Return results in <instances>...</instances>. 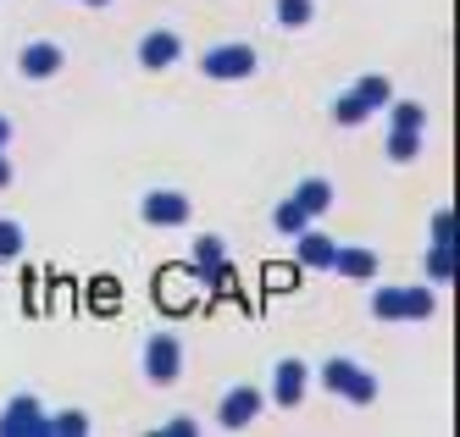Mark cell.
Wrapping results in <instances>:
<instances>
[{"instance_id": "cell-1", "label": "cell", "mask_w": 460, "mask_h": 437, "mask_svg": "<svg viewBox=\"0 0 460 437\" xmlns=\"http://www.w3.org/2000/svg\"><path fill=\"white\" fill-rule=\"evenodd\" d=\"M394 100V83L383 78V73H372V78H360L355 89H344L339 100H333V122L339 127H355V122H367L372 111H383Z\"/></svg>"}, {"instance_id": "cell-20", "label": "cell", "mask_w": 460, "mask_h": 437, "mask_svg": "<svg viewBox=\"0 0 460 437\" xmlns=\"http://www.w3.org/2000/svg\"><path fill=\"white\" fill-rule=\"evenodd\" d=\"M427 277L449 283V244H433V255H427Z\"/></svg>"}, {"instance_id": "cell-6", "label": "cell", "mask_w": 460, "mask_h": 437, "mask_svg": "<svg viewBox=\"0 0 460 437\" xmlns=\"http://www.w3.org/2000/svg\"><path fill=\"white\" fill-rule=\"evenodd\" d=\"M261 405H267V393H261V388H227L222 393V410H217V421L227 426V432H239V426H250L255 415H261Z\"/></svg>"}, {"instance_id": "cell-8", "label": "cell", "mask_w": 460, "mask_h": 437, "mask_svg": "<svg viewBox=\"0 0 460 437\" xmlns=\"http://www.w3.org/2000/svg\"><path fill=\"white\" fill-rule=\"evenodd\" d=\"M305 382H311V371H305L300 360H278L272 365V398H278L283 410H294L305 398Z\"/></svg>"}, {"instance_id": "cell-15", "label": "cell", "mask_w": 460, "mask_h": 437, "mask_svg": "<svg viewBox=\"0 0 460 437\" xmlns=\"http://www.w3.org/2000/svg\"><path fill=\"white\" fill-rule=\"evenodd\" d=\"M421 155V127H388V161H416Z\"/></svg>"}, {"instance_id": "cell-14", "label": "cell", "mask_w": 460, "mask_h": 437, "mask_svg": "<svg viewBox=\"0 0 460 437\" xmlns=\"http://www.w3.org/2000/svg\"><path fill=\"white\" fill-rule=\"evenodd\" d=\"M294 199H300L305 216H322L327 205H333V183H327V178H305L300 188H294Z\"/></svg>"}, {"instance_id": "cell-18", "label": "cell", "mask_w": 460, "mask_h": 437, "mask_svg": "<svg viewBox=\"0 0 460 437\" xmlns=\"http://www.w3.org/2000/svg\"><path fill=\"white\" fill-rule=\"evenodd\" d=\"M394 127H427L421 100H400V106H394Z\"/></svg>"}, {"instance_id": "cell-9", "label": "cell", "mask_w": 460, "mask_h": 437, "mask_svg": "<svg viewBox=\"0 0 460 437\" xmlns=\"http://www.w3.org/2000/svg\"><path fill=\"white\" fill-rule=\"evenodd\" d=\"M183 56V39L172 28H155V33H145L139 39V66H150V73H161V66H172Z\"/></svg>"}, {"instance_id": "cell-3", "label": "cell", "mask_w": 460, "mask_h": 437, "mask_svg": "<svg viewBox=\"0 0 460 437\" xmlns=\"http://www.w3.org/2000/svg\"><path fill=\"white\" fill-rule=\"evenodd\" d=\"M322 388L344 393L349 405H372V398H377V377L367 371V365H355V360H327L322 365Z\"/></svg>"}, {"instance_id": "cell-17", "label": "cell", "mask_w": 460, "mask_h": 437, "mask_svg": "<svg viewBox=\"0 0 460 437\" xmlns=\"http://www.w3.org/2000/svg\"><path fill=\"white\" fill-rule=\"evenodd\" d=\"M316 17V0H278V22L283 28H305Z\"/></svg>"}, {"instance_id": "cell-21", "label": "cell", "mask_w": 460, "mask_h": 437, "mask_svg": "<svg viewBox=\"0 0 460 437\" xmlns=\"http://www.w3.org/2000/svg\"><path fill=\"white\" fill-rule=\"evenodd\" d=\"M45 432H61V437H84V432H89V421H84V415H56V421H45Z\"/></svg>"}, {"instance_id": "cell-24", "label": "cell", "mask_w": 460, "mask_h": 437, "mask_svg": "<svg viewBox=\"0 0 460 437\" xmlns=\"http://www.w3.org/2000/svg\"><path fill=\"white\" fill-rule=\"evenodd\" d=\"M6 144H12V122H6V117H0V150H6Z\"/></svg>"}, {"instance_id": "cell-10", "label": "cell", "mask_w": 460, "mask_h": 437, "mask_svg": "<svg viewBox=\"0 0 460 437\" xmlns=\"http://www.w3.org/2000/svg\"><path fill=\"white\" fill-rule=\"evenodd\" d=\"M61 61H67V50H61V45H50V39L22 45V56H17L22 78H56V73H61Z\"/></svg>"}, {"instance_id": "cell-19", "label": "cell", "mask_w": 460, "mask_h": 437, "mask_svg": "<svg viewBox=\"0 0 460 437\" xmlns=\"http://www.w3.org/2000/svg\"><path fill=\"white\" fill-rule=\"evenodd\" d=\"M12 255H22V227L0 222V260H12Z\"/></svg>"}, {"instance_id": "cell-23", "label": "cell", "mask_w": 460, "mask_h": 437, "mask_svg": "<svg viewBox=\"0 0 460 437\" xmlns=\"http://www.w3.org/2000/svg\"><path fill=\"white\" fill-rule=\"evenodd\" d=\"M161 432H167V437H189V432H194V421H167Z\"/></svg>"}, {"instance_id": "cell-2", "label": "cell", "mask_w": 460, "mask_h": 437, "mask_svg": "<svg viewBox=\"0 0 460 437\" xmlns=\"http://www.w3.org/2000/svg\"><path fill=\"white\" fill-rule=\"evenodd\" d=\"M372 316L377 321H427L433 316V288H383L372 299Z\"/></svg>"}, {"instance_id": "cell-13", "label": "cell", "mask_w": 460, "mask_h": 437, "mask_svg": "<svg viewBox=\"0 0 460 437\" xmlns=\"http://www.w3.org/2000/svg\"><path fill=\"white\" fill-rule=\"evenodd\" d=\"M294 244H300V266H316V272H322V266H333V239H327V232H294Z\"/></svg>"}, {"instance_id": "cell-7", "label": "cell", "mask_w": 460, "mask_h": 437, "mask_svg": "<svg viewBox=\"0 0 460 437\" xmlns=\"http://www.w3.org/2000/svg\"><path fill=\"white\" fill-rule=\"evenodd\" d=\"M139 216H145L150 227H183V222H189V199L172 194V188H155V194L139 199Z\"/></svg>"}, {"instance_id": "cell-22", "label": "cell", "mask_w": 460, "mask_h": 437, "mask_svg": "<svg viewBox=\"0 0 460 437\" xmlns=\"http://www.w3.org/2000/svg\"><path fill=\"white\" fill-rule=\"evenodd\" d=\"M433 244H455V216H449V211L433 216Z\"/></svg>"}, {"instance_id": "cell-12", "label": "cell", "mask_w": 460, "mask_h": 437, "mask_svg": "<svg viewBox=\"0 0 460 437\" xmlns=\"http://www.w3.org/2000/svg\"><path fill=\"white\" fill-rule=\"evenodd\" d=\"M327 272H339V277H355V283H367V277H377V255L372 249H333V266Z\"/></svg>"}, {"instance_id": "cell-5", "label": "cell", "mask_w": 460, "mask_h": 437, "mask_svg": "<svg viewBox=\"0 0 460 437\" xmlns=\"http://www.w3.org/2000/svg\"><path fill=\"white\" fill-rule=\"evenodd\" d=\"M145 371H150V382H178V371H183V344L172 338V332H155V338H150Z\"/></svg>"}, {"instance_id": "cell-16", "label": "cell", "mask_w": 460, "mask_h": 437, "mask_svg": "<svg viewBox=\"0 0 460 437\" xmlns=\"http://www.w3.org/2000/svg\"><path fill=\"white\" fill-rule=\"evenodd\" d=\"M272 227L283 232V239H294V232H305V227H311V216L300 211V199H294V194H288V199H283V205L272 211Z\"/></svg>"}, {"instance_id": "cell-25", "label": "cell", "mask_w": 460, "mask_h": 437, "mask_svg": "<svg viewBox=\"0 0 460 437\" xmlns=\"http://www.w3.org/2000/svg\"><path fill=\"white\" fill-rule=\"evenodd\" d=\"M6 183H12V166H6V161H0V188H6Z\"/></svg>"}, {"instance_id": "cell-26", "label": "cell", "mask_w": 460, "mask_h": 437, "mask_svg": "<svg viewBox=\"0 0 460 437\" xmlns=\"http://www.w3.org/2000/svg\"><path fill=\"white\" fill-rule=\"evenodd\" d=\"M89 6H111V0H89Z\"/></svg>"}, {"instance_id": "cell-11", "label": "cell", "mask_w": 460, "mask_h": 437, "mask_svg": "<svg viewBox=\"0 0 460 437\" xmlns=\"http://www.w3.org/2000/svg\"><path fill=\"white\" fill-rule=\"evenodd\" d=\"M0 432H6V437H40V432H45L40 405H34V398H12L6 415H0Z\"/></svg>"}, {"instance_id": "cell-4", "label": "cell", "mask_w": 460, "mask_h": 437, "mask_svg": "<svg viewBox=\"0 0 460 437\" xmlns=\"http://www.w3.org/2000/svg\"><path fill=\"white\" fill-rule=\"evenodd\" d=\"M200 73H206V78H222V83L250 78V73H255V50H250V45H217V50L200 56Z\"/></svg>"}]
</instances>
